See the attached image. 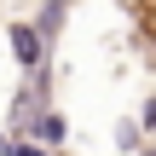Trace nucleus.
Instances as JSON below:
<instances>
[{"label": "nucleus", "mask_w": 156, "mask_h": 156, "mask_svg": "<svg viewBox=\"0 0 156 156\" xmlns=\"http://www.w3.org/2000/svg\"><path fill=\"white\" fill-rule=\"evenodd\" d=\"M6 41H12V58H17L23 69H41V64H46V52H52V41L41 35V23H12V29H6Z\"/></svg>", "instance_id": "nucleus-1"}, {"label": "nucleus", "mask_w": 156, "mask_h": 156, "mask_svg": "<svg viewBox=\"0 0 156 156\" xmlns=\"http://www.w3.org/2000/svg\"><path fill=\"white\" fill-rule=\"evenodd\" d=\"M29 139H41V145H52V151H58V145L69 139V122H64L58 110H35V122H29Z\"/></svg>", "instance_id": "nucleus-2"}, {"label": "nucleus", "mask_w": 156, "mask_h": 156, "mask_svg": "<svg viewBox=\"0 0 156 156\" xmlns=\"http://www.w3.org/2000/svg\"><path fill=\"white\" fill-rule=\"evenodd\" d=\"M110 145H116V156H139V145H145V122H139V116H122Z\"/></svg>", "instance_id": "nucleus-3"}, {"label": "nucleus", "mask_w": 156, "mask_h": 156, "mask_svg": "<svg viewBox=\"0 0 156 156\" xmlns=\"http://www.w3.org/2000/svg\"><path fill=\"white\" fill-rule=\"evenodd\" d=\"M0 156H52V145H41V139L17 133V139H6V151H0Z\"/></svg>", "instance_id": "nucleus-4"}, {"label": "nucleus", "mask_w": 156, "mask_h": 156, "mask_svg": "<svg viewBox=\"0 0 156 156\" xmlns=\"http://www.w3.org/2000/svg\"><path fill=\"white\" fill-rule=\"evenodd\" d=\"M139 122H145V133H156V98H145V110H139Z\"/></svg>", "instance_id": "nucleus-5"}, {"label": "nucleus", "mask_w": 156, "mask_h": 156, "mask_svg": "<svg viewBox=\"0 0 156 156\" xmlns=\"http://www.w3.org/2000/svg\"><path fill=\"white\" fill-rule=\"evenodd\" d=\"M139 156H156V145H139Z\"/></svg>", "instance_id": "nucleus-6"}, {"label": "nucleus", "mask_w": 156, "mask_h": 156, "mask_svg": "<svg viewBox=\"0 0 156 156\" xmlns=\"http://www.w3.org/2000/svg\"><path fill=\"white\" fill-rule=\"evenodd\" d=\"M0 151H6V127H0Z\"/></svg>", "instance_id": "nucleus-7"}]
</instances>
